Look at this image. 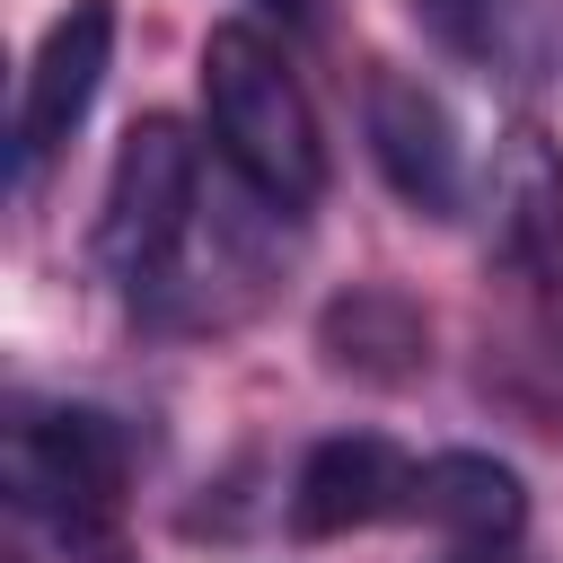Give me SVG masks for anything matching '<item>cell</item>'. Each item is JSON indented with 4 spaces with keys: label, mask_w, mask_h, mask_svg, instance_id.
Returning <instances> with one entry per match:
<instances>
[{
    "label": "cell",
    "mask_w": 563,
    "mask_h": 563,
    "mask_svg": "<svg viewBox=\"0 0 563 563\" xmlns=\"http://www.w3.org/2000/svg\"><path fill=\"white\" fill-rule=\"evenodd\" d=\"M202 114H211L220 158L273 211L317 202V185H325L317 106H308V88L290 79V62L273 53L264 26H211V44H202Z\"/></svg>",
    "instance_id": "cell-1"
},
{
    "label": "cell",
    "mask_w": 563,
    "mask_h": 563,
    "mask_svg": "<svg viewBox=\"0 0 563 563\" xmlns=\"http://www.w3.org/2000/svg\"><path fill=\"white\" fill-rule=\"evenodd\" d=\"M202 211V158L185 141L176 114H141L106 167V202H97V264L123 290H158L185 229Z\"/></svg>",
    "instance_id": "cell-2"
},
{
    "label": "cell",
    "mask_w": 563,
    "mask_h": 563,
    "mask_svg": "<svg viewBox=\"0 0 563 563\" xmlns=\"http://www.w3.org/2000/svg\"><path fill=\"white\" fill-rule=\"evenodd\" d=\"M9 501L44 519L62 545H106L123 510V431L88 405H26L9 422Z\"/></svg>",
    "instance_id": "cell-3"
},
{
    "label": "cell",
    "mask_w": 563,
    "mask_h": 563,
    "mask_svg": "<svg viewBox=\"0 0 563 563\" xmlns=\"http://www.w3.org/2000/svg\"><path fill=\"white\" fill-rule=\"evenodd\" d=\"M106 62H114V0H70L44 26V44L26 62V88H18V176H35L88 123Z\"/></svg>",
    "instance_id": "cell-4"
},
{
    "label": "cell",
    "mask_w": 563,
    "mask_h": 563,
    "mask_svg": "<svg viewBox=\"0 0 563 563\" xmlns=\"http://www.w3.org/2000/svg\"><path fill=\"white\" fill-rule=\"evenodd\" d=\"M369 158H378V176H387L422 220H449V211L466 202L457 123H449V106H440L422 79H378V88H369Z\"/></svg>",
    "instance_id": "cell-5"
},
{
    "label": "cell",
    "mask_w": 563,
    "mask_h": 563,
    "mask_svg": "<svg viewBox=\"0 0 563 563\" xmlns=\"http://www.w3.org/2000/svg\"><path fill=\"white\" fill-rule=\"evenodd\" d=\"M405 493H413V466L396 457V440H378V431H334V440H317V449L299 457V475H290V528H299V537H352V528L405 510Z\"/></svg>",
    "instance_id": "cell-6"
},
{
    "label": "cell",
    "mask_w": 563,
    "mask_h": 563,
    "mask_svg": "<svg viewBox=\"0 0 563 563\" xmlns=\"http://www.w3.org/2000/svg\"><path fill=\"white\" fill-rule=\"evenodd\" d=\"M493 255L537 290L563 273V158L537 123H519L493 150Z\"/></svg>",
    "instance_id": "cell-7"
},
{
    "label": "cell",
    "mask_w": 563,
    "mask_h": 563,
    "mask_svg": "<svg viewBox=\"0 0 563 563\" xmlns=\"http://www.w3.org/2000/svg\"><path fill=\"white\" fill-rule=\"evenodd\" d=\"M405 510L422 528H440L449 545H510L528 528V484L501 457H484V449H449V457H422L413 466Z\"/></svg>",
    "instance_id": "cell-8"
},
{
    "label": "cell",
    "mask_w": 563,
    "mask_h": 563,
    "mask_svg": "<svg viewBox=\"0 0 563 563\" xmlns=\"http://www.w3.org/2000/svg\"><path fill=\"white\" fill-rule=\"evenodd\" d=\"M413 18L449 62L484 70V79H537L545 44H554L545 0H413Z\"/></svg>",
    "instance_id": "cell-9"
},
{
    "label": "cell",
    "mask_w": 563,
    "mask_h": 563,
    "mask_svg": "<svg viewBox=\"0 0 563 563\" xmlns=\"http://www.w3.org/2000/svg\"><path fill=\"white\" fill-rule=\"evenodd\" d=\"M317 343H325L334 369H352L369 387H405V378L431 369V317L405 290H352V299H334L325 325H317Z\"/></svg>",
    "instance_id": "cell-10"
},
{
    "label": "cell",
    "mask_w": 563,
    "mask_h": 563,
    "mask_svg": "<svg viewBox=\"0 0 563 563\" xmlns=\"http://www.w3.org/2000/svg\"><path fill=\"white\" fill-rule=\"evenodd\" d=\"M255 9H273L282 26H308V18H317V0H255Z\"/></svg>",
    "instance_id": "cell-11"
}]
</instances>
